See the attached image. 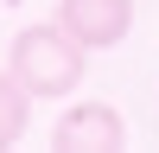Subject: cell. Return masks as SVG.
<instances>
[{"instance_id":"cell-2","label":"cell","mask_w":159,"mask_h":153,"mask_svg":"<svg viewBox=\"0 0 159 153\" xmlns=\"http://www.w3.org/2000/svg\"><path fill=\"white\" fill-rule=\"evenodd\" d=\"M57 26L83 51H108L134 32V0H57Z\"/></svg>"},{"instance_id":"cell-1","label":"cell","mask_w":159,"mask_h":153,"mask_svg":"<svg viewBox=\"0 0 159 153\" xmlns=\"http://www.w3.org/2000/svg\"><path fill=\"white\" fill-rule=\"evenodd\" d=\"M83 58H89V51L76 45L57 19H51V26H25V32L13 38L7 70L19 76L38 102H57V96H70V89L83 83Z\"/></svg>"},{"instance_id":"cell-3","label":"cell","mask_w":159,"mask_h":153,"mask_svg":"<svg viewBox=\"0 0 159 153\" xmlns=\"http://www.w3.org/2000/svg\"><path fill=\"white\" fill-rule=\"evenodd\" d=\"M51 147L57 153H121L127 147V121L108 102H76V109L51 128Z\"/></svg>"},{"instance_id":"cell-4","label":"cell","mask_w":159,"mask_h":153,"mask_svg":"<svg viewBox=\"0 0 159 153\" xmlns=\"http://www.w3.org/2000/svg\"><path fill=\"white\" fill-rule=\"evenodd\" d=\"M25 121H32V89L13 70H0V153L25 140Z\"/></svg>"}]
</instances>
